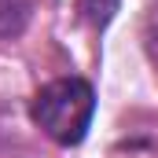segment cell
<instances>
[{"instance_id": "6da1fadb", "label": "cell", "mask_w": 158, "mask_h": 158, "mask_svg": "<svg viewBox=\"0 0 158 158\" xmlns=\"http://www.w3.org/2000/svg\"><path fill=\"white\" fill-rule=\"evenodd\" d=\"M33 121L40 125L44 136H52L55 143L63 147H74L85 140L92 114H96V92L92 85L81 77H59L48 81L33 96V107H30Z\"/></svg>"}, {"instance_id": "7a4b0ae2", "label": "cell", "mask_w": 158, "mask_h": 158, "mask_svg": "<svg viewBox=\"0 0 158 158\" xmlns=\"http://www.w3.org/2000/svg\"><path fill=\"white\" fill-rule=\"evenodd\" d=\"M30 0H0V40H11L26 30Z\"/></svg>"}, {"instance_id": "3957f363", "label": "cell", "mask_w": 158, "mask_h": 158, "mask_svg": "<svg viewBox=\"0 0 158 158\" xmlns=\"http://www.w3.org/2000/svg\"><path fill=\"white\" fill-rule=\"evenodd\" d=\"M114 7H118V0H81V11H85V19L92 26H103L114 15Z\"/></svg>"}, {"instance_id": "277c9868", "label": "cell", "mask_w": 158, "mask_h": 158, "mask_svg": "<svg viewBox=\"0 0 158 158\" xmlns=\"http://www.w3.org/2000/svg\"><path fill=\"white\" fill-rule=\"evenodd\" d=\"M143 48L151 55V66L158 70V7L147 15V26H143Z\"/></svg>"}]
</instances>
